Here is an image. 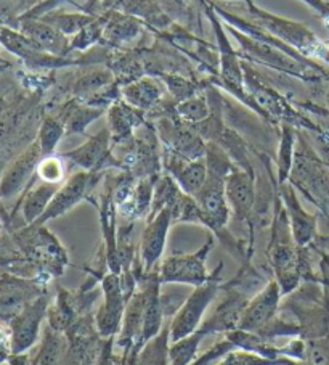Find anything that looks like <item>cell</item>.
I'll list each match as a JSON object with an SVG mask.
<instances>
[{
    "instance_id": "obj_1",
    "label": "cell",
    "mask_w": 329,
    "mask_h": 365,
    "mask_svg": "<svg viewBox=\"0 0 329 365\" xmlns=\"http://www.w3.org/2000/svg\"><path fill=\"white\" fill-rule=\"evenodd\" d=\"M229 33L239 43L238 53L244 61L258 63V65L275 69L276 73L289 74V76L299 78L302 81H307V83H320L321 79H329L326 69L313 60L296 58V56L283 52V50L273 46L251 39L249 36L239 33L238 29L231 26H229Z\"/></svg>"
},
{
    "instance_id": "obj_2",
    "label": "cell",
    "mask_w": 329,
    "mask_h": 365,
    "mask_svg": "<svg viewBox=\"0 0 329 365\" xmlns=\"http://www.w3.org/2000/svg\"><path fill=\"white\" fill-rule=\"evenodd\" d=\"M289 184L321 211L329 222V166L318 152L297 132V147Z\"/></svg>"
},
{
    "instance_id": "obj_3",
    "label": "cell",
    "mask_w": 329,
    "mask_h": 365,
    "mask_svg": "<svg viewBox=\"0 0 329 365\" xmlns=\"http://www.w3.org/2000/svg\"><path fill=\"white\" fill-rule=\"evenodd\" d=\"M243 71H244V91L248 93L252 103L256 105L258 111V116H262L270 123L281 124L286 123L294 125V128L306 129L308 132H320L321 129L318 125L313 124L307 116L297 111L293 105H291L286 98L281 96L273 87L268 86L262 79L254 68L249 63L243 61Z\"/></svg>"
},
{
    "instance_id": "obj_4",
    "label": "cell",
    "mask_w": 329,
    "mask_h": 365,
    "mask_svg": "<svg viewBox=\"0 0 329 365\" xmlns=\"http://www.w3.org/2000/svg\"><path fill=\"white\" fill-rule=\"evenodd\" d=\"M244 4L248 5L249 15L256 18L254 23L258 26L278 37L286 46L293 47L296 52H299L306 58L321 60L329 65V47L326 46V42L320 41V37L312 29L307 28L306 24L268 14V11L257 7L252 0H248Z\"/></svg>"
},
{
    "instance_id": "obj_5",
    "label": "cell",
    "mask_w": 329,
    "mask_h": 365,
    "mask_svg": "<svg viewBox=\"0 0 329 365\" xmlns=\"http://www.w3.org/2000/svg\"><path fill=\"white\" fill-rule=\"evenodd\" d=\"M222 269L224 264L220 262L219 267L214 270L209 277V280L199 287H194L192 294H188L183 301V304L172 319L169 329V341H179V339L192 335L196 330H199L202 325V319L212 304V301L217 297L219 289H222Z\"/></svg>"
},
{
    "instance_id": "obj_6",
    "label": "cell",
    "mask_w": 329,
    "mask_h": 365,
    "mask_svg": "<svg viewBox=\"0 0 329 365\" xmlns=\"http://www.w3.org/2000/svg\"><path fill=\"white\" fill-rule=\"evenodd\" d=\"M201 7L204 10V14L207 15L209 21L212 24V29L215 33V37H217V52H219V76L222 79L220 86L224 89L233 93L238 100L249 106L252 111H256L258 115V111L256 108V105L252 103V100L249 98L248 93L244 91V71H243V60L239 56L238 50L231 47L229 36H226V31L224 28L222 21H220V16L215 14L212 5L207 2V0H201Z\"/></svg>"
},
{
    "instance_id": "obj_7",
    "label": "cell",
    "mask_w": 329,
    "mask_h": 365,
    "mask_svg": "<svg viewBox=\"0 0 329 365\" xmlns=\"http://www.w3.org/2000/svg\"><path fill=\"white\" fill-rule=\"evenodd\" d=\"M14 242L31 264L50 270V274L58 275L68 264V255L53 234L43 227L28 225L26 229L16 232Z\"/></svg>"
},
{
    "instance_id": "obj_8",
    "label": "cell",
    "mask_w": 329,
    "mask_h": 365,
    "mask_svg": "<svg viewBox=\"0 0 329 365\" xmlns=\"http://www.w3.org/2000/svg\"><path fill=\"white\" fill-rule=\"evenodd\" d=\"M0 46L18 56L31 71H53V69L82 63V60H73L69 56H55L48 53L31 41L28 36H24L21 31L9 26H0Z\"/></svg>"
},
{
    "instance_id": "obj_9",
    "label": "cell",
    "mask_w": 329,
    "mask_h": 365,
    "mask_svg": "<svg viewBox=\"0 0 329 365\" xmlns=\"http://www.w3.org/2000/svg\"><path fill=\"white\" fill-rule=\"evenodd\" d=\"M105 173H90V171H79L73 174L71 178L66 179L65 184H61L58 190L53 195L46 212L33 224L34 227H42L48 221L63 216L68 211H71L75 205H79L82 200L90 198L92 192L97 188L100 180Z\"/></svg>"
},
{
    "instance_id": "obj_10",
    "label": "cell",
    "mask_w": 329,
    "mask_h": 365,
    "mask_svg": "<svg viewBox=\"0 0 329 365\" xmlns=\"http://www.w3.org/2000/svg\"><path fill=\"white\" fill-rule=\"evenodd\" d=\"M214 237L202 247L189 255H174L166 257L160 266V280L161 283H183V285L199 287L209 280L207 274V256L214 248Z\"/></svg>"
},
{
    "instance_id": "obj_11",
    "label": "cell",
    "mask_w": 329,
    "mask_h": 365,
    "mask_svg": "<svg viewBox=\"0 0 329 365\" xmlns=\"http://www.w3.org/2000/svg\"><path fill=\"white\" fill-rule=\"evenodd\" d=\"M155 128L162 147L187 160H201L206 156V142L193 124L180 121L175 115L155 119Z\"/></svg>"
},
{
    "instance_id": "obj_12",
    "label": "cell",
    "mask_w": 329,
    "mask_h": 365,
    "mask_svg": "<svg viewBox=\"0 0 329 365\" xmlns=\"http://www.w3.org/2000/svg\"><path fill=\"white\" fill-rule=\"evenodd\" d=\"M101 292H103V304L95 316V325L103 339L119 335L122 327V319L127 306V299L122 292L121 275L106 274L101 279Z\"/></svg>"
},
{
    "instance_id": "obj_13",
    "label": "cell",
    "mask_w": 329,
    "mask_h": 365,
    "mask_svg": "<svg viewBox=\"0 0 329 365\" xmlns=\"http://www.w3.org/2000/svg\"><path fill=\"white\" fill-rule=\"evenodd\" d=\"M61 156L66 161L79 166L82 171L105 173L108 169H121L115 153H113L111 132L108 128L90 135L80 147L63 153Z\"/></svg>"
},
{
    "instance_id": "obj_14",
    "label": "cell",
    "mask_w": 329,
    "mask_h": 365,
    "mask_svg": "<svg viewBox=\"0 0 329 365\" xmlns=\"http://www.w3.org/2000/svg\"><path fill=\"white\" fill-rule=\"evenodd\" d=\"M50 303L46 294L31 301L10 322V354H21L36 344Z\"/></svg>"
},
{
    "instance_id": "obj_15",
    "label": "cell",
    "mask_w": 329,
    "mask_h": 365,
    "mask_svg": "<svg viewBox=\"0 0 329 365\" xmlns=\"http://www.w3.org/2000/svg\"><path fill=\"white\" fill-rule=\"evenodd\" d=\"M42 158L43 155L37 140L15 156L0 175V200L14 198L15 195L26 190L36 179L37 166Z\"/></svg>"
},
{
    "instance_id": "obj_16",
    "label": "cell",
    "mask_w": 329,
    "mask_h": 365,
    "mask_svg": "<svg viewBox=\"0 0 329 365\" xmlns=\"http://www.w3.org/2000/svg\"><path fill=\"white\" fill-rule=\"evenodd\" d=\"M172 224V210H162L153 219L147 221L140 238V247H138V259L142 262L145 274L153 272L160 267L157 264L164 255L169 229Z\"/></svg>"
},
{
    "instance_id": "obj_17",
    "label": "cell",
    "mask_w": 329,
    "mask_h": 365,
    "mask_svg": "<svg viewBox=\"0 0 329 365\" xmlns=\"http://www.w3.org/2000/svg\"><path fill=\"white\" fill-rule=\"evenodd\" d=\"M284 207H286L291 232L297 247L308 248L318 240V216L310 214L303 210L299 198H297L296 188L286 182V184L278 185Z\"/></svg>"
},
{
    "instance_id": "obj_18",
    "label": "cell",
    "mask_w": 329,
    "mask_h": 365,
    "mask_svg": "<svg viewBox=\"0 0 329 365\" xmlns=\"http://www.w3.org/2000/svg\"><path fill=\"white\" fill-rule=\"evenodd\" d=\"M225 195L231 216L238 222H248L256 205V173L233 168L225 179Z\"/></svg>"
},
{
    "instance_id": "obj_19",
    "label": "cell",
    "mask_w": 329,
    "mask_h": 365,
    "mask_svg": "<svg viewBox=\"0 0 329 365\" xmlns=\"http://www.w3.org/2000/svg\"><path fill=\"white\" fill-rule=\"evenodd\" d=\"M162 169L167 173L183 193L194 197L207 179V165L206 158L201 160H187L170 150L162 147Z\"/></svg>"
},
{
    "instance_id": "obj_20",
    "label": "cell",
    "mask_w": 329,
    "mask_h": 365,
    "mask_svg": "<svg viewBox=\"0 0 329 365\" xmlns=\"http://www.w3.org/2000/svg\"><path fill=\"white\" fill-rule=\"evenodd\" d=\"M281 298L283 293L280 285H278V282H268L254 298L249 299L238 330L254 333L262 330L265 325L270 324L271 320L276 317V312L280 309Z\"/></svg>"
},
{
    "instance_id": "obj_21",
    "label": "cell",
    "mask_w": 329,
    "mask_h": 365,
    "mask_svg": "<svg viewBox=\"0 0 329 365\" xmlns=\"http://www.w3.org/2000/svg\"><path fill=\"white\" fill-rule=\"evenodd\" d=\"M226 292L229 293H226L225 299L215 307L209 319L204 320L199 327L207 335H212V333H229L239 329V324H241L243 314L249 299L246 298V293H243L239 288H231V292L230 289H226Z\"/></svg>"
},
{
    "instance_id": "obj_22",
    "label": "cell",
    "mask_w": 329,
    "mask_h": 365,
    "mask_svg": "<svg viewBox=\"0 0 329 365\" xmlns=\"http://www.w3.org/2000/svg\"><path fill=\"white\" fill-rule=\"evenodd\" d=\"M42 292L29 280L18 279L16 275H0V316L11 322V319L23 311L31 301L39 298Z\"/></svg>"
},
{
    "instance_id": "obj_23",
    "label": "cell",
    "mask_w": 329,
    "mask_h": 365,
    "mask_svg": "<svg viewBox=\"0 0 329 365\" xmlns=\"http://www.w3.org/2000/svg\"><path fill=\"white\" fill-rule=\"evenodd\" d=\"M105 24L101 33V42L113 48H122L130 42L137 41L143 34L145 21L118 10H110L103 14Z\"/></svg>"
},
{
    "instance_id": "obj_24",
    "label": "cell",
    "mask_w": 329,
    "mask_h": 365,
    "mask_svg": "<svg viewBox=\"0 0 329 365\" xmlns=\"http://www.w3.org/2000/svg\"><path fill=\"white\" fill-rule=\"evenodd\" d=\"M147 115L134 108L124 100H118L108 108V129L111 132L113 147L129 143L134 138L135 130L147 123Z\"/></svg>"
},
{
    "instance_id": "obj_25",
    "label": "cell",
    "mask_w": 329,
    "mask_h": 365,
    "mask_svg": "<svg viewBox=\"0 0 329 365\" xmlns=\"http://www.w3.org/2000/svg\"><path fill=\"white\" fill-rule=\"evenodd\" d=\"M166 86L160 78L143 76L121 87V98L134 108L148 115L166 100Z\"/></svg>"
},
{
    "instance_id": "obj_26",
    "label": "cell",
    "mask_w": 329,
    "mask_h": 365,
    "mask_svg": "<svg viewBox=\"0 0 329 365\" xmlns=\"http://www.w3.org/2000/svg\"><path fill=\"white\" fill-rule=\"evenodd\" d=\"M18 31H21L24 36H28L31 41L48 53L55 56L69 55V42H71V39L53 28L52 24L42 21L39 18H20Z\"/></svg>"
},
{
    "instance_id": "obj_27",
    "label": "cell",
    "mask_w": 329,
    "mask_h": 365,
    "mask_svg": "<svg viewBox=\"0 0 329 365\" xmlns=\"http://www.w3.org/2000/svg\"><path fill=\"white\" fill-rule=\"evenodd\" d=\"M105 110L97 108V106L87 105L84 102H79L78 98L71 97L68 102L63 103L58 110L52 115H56L61 123L65 124V132L66 135L73 134H84L88 124L97 121L98 118L103 116Z\"/></svg>"
},
{
    "instance_id": "obj_28",
    "label": "cell",
    "mask_w": 329,
    "mask_h": 365,
    "mask_svg": "<svg viewBox=\"0 0 329 365\" xmlns=\"http://www.w3.org/2000/svg\"><path fill=\"white\" fill-rule=\"evenodd\" d=\"M58 188L60 185L48 184V182H41L39 185L33 182V184H31L26 190L21 193V198L18 201L15 211L21 206L24 222H26V225H33L37 219L46 212L48 203L52 201L53 195L56 193Z\"/></svg>"
},
{
    "instance_id": "obj_29",
    "label": "cell",
    "mask_w": 329,
    "mask_h": 365,
    "mask_svg": "<svg viewBox=\"0 0 329 365\" xmlns=\"http://www.w3.org/2000/svg\"><path fill=\"white\" fill-rule=\"evenodd\" d=\"M297 130L294 125L281 123L280 124V145H278V158H276V180L278 185L286 184L289 180L291 171H293L296 147H297Z\"/></svg>"
},
{
    "instance_id": "obj_30",
    "label": "cell",
    "mask_w": 329,
    "mask_h": 365,
    "mask_svg": "<svg viewBox=\"0 0 329 365\" xmlns=\"http://www.w3.org/2000/svg\"><path fill=\"white\" fill-rule=\"evenodd\" d=\"M66 346L65 333L47 327L39 354L36 356V365H66Z\"/></svg>"
},
{
    "instance_id": "obj_31",
    "label": "cell",
    "mask_w": 329,
    "mask_h": 365,
    "mask_svg": "<svg viewBox=\"0 0 329 365\" xmlns=\"http://www.w3.org/2000/svg\"><path fill=\"white\" fill-rule=\"evenodd\" d=\"M207 336V333L199 329L192 335L174 341L167 349V359L169 365H189L193 364L196 354H198V348L202 339Z\"/></svg>"
},
{
    "instance_id": "obj_32",
    "label": "cell",
    "mask_w": 329,
    "mask_h": 365,
    "mask_svg": "<svg viewBox=\"0 0 329 365\" xmlns=\"http://www.w3.org/2000/svg\"><path fill=\"white\" fill-rule=\"evenodd\" d=\"M66 135L65 124L56 115H43L42 123L37 130L36 140L42 150L43 158L50 155H55V150L63 137Z\"/></svg>"
},
{
    "instance_id": "obj_33",
    "label": "cell",
    "mask_w": 329,
    "mask_h": 365,
    "mask_svg": "<svg viewBox=\"0 0 329 365\" xmlns=\"http://www.w3.org/2000/svg\"><path fill=\"white\" fill-rule=\"evenodd\" d=\"M155 74L162 81V84L166 86L167 96L174 103L185 102V100L198 96L201 92L199 86L189 78L183 76V74L166 73V71H157Z\"/></svg>"
},
{
    "instance_id": "obj_34",
    "label": "cell",
    "mask_w": 329,
    "mask_h": 365,
    "mask_svg": "<svg viewBox=\"0 0 329 365\" xmlns=\"http://www.w3.org/2000/svg\"><path fill=\"white\" fill-rule=\"evenodd\" d=\"M211 115V105L206 92H199L198 96L185 100V102L175 103V116L187 124H199Z\"/></svg>"
},
{
    "instance_id": "obj_35",
    "label": "cell",
    "mask_w": 329,
    "mask_h": 365,
    "mask_svg": "<svg viewBox=\"0 0 329 365\" xmlns=\"http://www.w3.org/2000/svg\"><path fill=\"white\" fill-rule=\"evenodd\" d=\"M97 18L98 16L88 14H46L42 15L39 20L52 24L53 28H56L60 33L71 39L73 36L78 34L80 29H84L87 24H90L92 21L97 20Z\"/></svg>"
},
{
    "instance_id": "obj_36",
    "label": "cell",
    "mask_w": 329,
    "mask_h": 365,
    "mask_svg": "<svg viewBox=\"0 0 329 365\" xmlns=\"http://www.w3.org/2000/svg\"><path fill=\"white\" fill-rule=\"evenodd\" d=\"M37 179L48 184L61 185L66 175V160L60 155H50L42 158L36 171Z\"/></svg>"
},
{
    "instance_id": "obj_37",
    "label": "cell",
    "mask_w": 329,
    "mask_h": 365,
    "mask_svg": "<svg viewBox=\"0 0 329 365\" xmlns=\"http://www.w3.org/2000/svg\"><path fill=\"white\" fill-rule=\"evenodd\" d=\"M103 24L105 18L100 15L97 20L87 24L84 29H80L78 34L71 37V42H69V53L71 52H84L85 48L93 47L97 42H101V33H103Z\"/></svg>"
},
{
    "instance_id": "obj_38",
    "label": "cell",
    "mask_w": 329,
    "mask_h": 365,
    "mask_svg": "<svg viewBox=\"0 0 329 365\" xmlns=\"http://www.w3.org/2000/svg\"><path fill=\"white\" fill-rule=\"evenodd\" d=\"M113 346H115V338L103 339V346H101L98 361L95 365H125L130 352H122V356H118L113 351Z\"/></svg>"
},
{
    "instance_id": "obj_39",
    "label": "cell",
    "mask_w": 329,
    "mask_h": 365,
    "mask_svg": "<svg viewBox=\"0 0 329 365\" xmlns=\"http://www.w3.org/2000/svg\"><path fill=\"white\" fill-rule=\"evenodd\" d=\"M7 361L9 365H33L26 352H21V354H10Z\"/></svg>"
},
{
    "instance_id": "obj_40",
    "label": "cell",
    "mask_w": 329,
    "mask_h": 365,
    "mask_svg": "<svg viewBox=\"0 0 329 365\" xmlns=\"http://www.w3.org/2000/svg\"><path fill=\"white\" fill-rule=\"evenodd\" d=\"M9 103H10V100L7 98V97H4V96H0V116H2V113L7 110V106H9Z\"/></svg>"
},
{
    "instance_id": "obj_41",
    "label": "cell",
    "mask_w": 329,
    "mask_h": 365,
    "mask_svg": "<svg viewBox=\"0 0 329 365\" xmlns=\"http://www.w3.org/2000/svg\"><path fill=\"white\" fill-rule=\"evenodd\" d=\"M0 47H2V46H0ZM9 68H11V63L7 61V60H4L2 55H0V71H5V69H9Z\"/></svg>"
},
{
    "instance_id": "obj_42",
    "label": "cell",
    "mask_w": 329,
    "mask_h": 365,
    "mask_svg": "<svg viewBox=\"0 0 329 365\" xmlns=\"http://www.w3.org/2000/svg\"><path fill=\"white\" fill-rule=\"evenodd\" d=\"M226 2H233V0H226ZM243 2H248V0H243Z\"/></svg>"
},
{
    "instance_id": "obj_43",
    "label": "cell",
    "mask_w": 329,
    "mask_h": 365,
    "mask_svg": "<svg viewBox=\"0 0 329 365\" xmlns=\"http://www.w3.org/2000/svg\"><path fill=\"white\" fill-rule=\"evenodd\" d=\"M33 365H36V359H34V361H33Z\"/></svg>"
}]
</instances>
